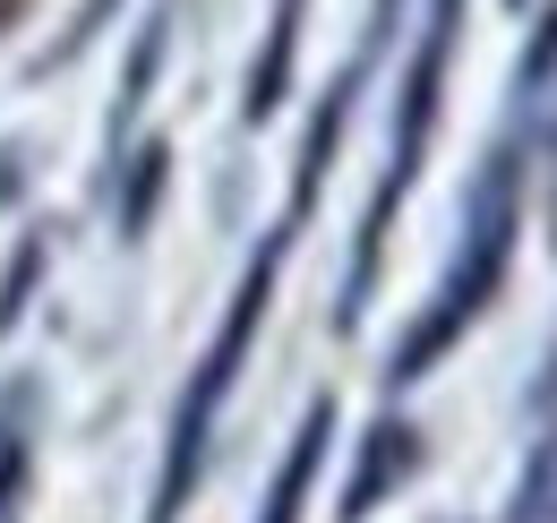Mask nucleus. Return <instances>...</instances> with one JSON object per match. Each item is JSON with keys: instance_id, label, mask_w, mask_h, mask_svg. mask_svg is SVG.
Listing matches in <instances>:
<instances>
[{"instance_id": "obj_4", "label": "nucleus", "mask_w": 557, "mask_h": 523, "mask_svg": "<svg viewBox=\"0 0 557 523\" xmlns=\"http://www.w3.org/2000/svg\"><path fill=\"white\" fill-rule=\"evenodd\" d=\"M326 438H335V403L318 394V403H309V421H300V429H292V447H283L275 481H267V507H258V523H300L309 489H318V472H326Z\"/></svg>"}, {"instance_id": "obj_5", "label": "nucleus", "mask_w": 557, "mask_h": 523, "mask_svg": "<svg viewBox=\"0 0 557 523\" xmlns=\"http://www.w3.org/2000/svg\"><path fill=\"white\" fill-rule=\"evenodd\" d=\"M300 9L309 0H275V26H267V52L249 69V121H267L283 104V86H292V44H300Z\"/></svg>"}, {"instance_id": "obj_3", "label": "nucleus", "mask_w": 557, "mask_h": 523, "mask_svg": "<svg viewBox=\"0 0 557 523\" xmlns=\"http://www.w3.org/2000/svg\"><path fill=\"white\" fill-rule=\"evenodd\" d=\"M420 472V438H412V421H377L369 438H360V463H351V481H344V507H335V523H369L404 481Z\"/></svg>"}, {"instance_id": "obj_6", "label": "nucleus", "mask_w": 557, "mask_h": 523, "mask_svg": "<svg viewBox=\"0 0 557 523\" xmlns=\"http://www.w3.org/2000/svg\"><path fill=\"white\" fill-rule=\"evenodd\" d=\"M506 523H557V438L532 447L523 481H515V515H506Z\"/></svg>"}, {"instance_id": "obj_2", "label": "nucleus", "mask_w": 557, "mask_h": 523, "mask_svg": "<svg viewBox=\"0 0 557 523\" xmlns=\"http://www.w3.org/2000/svg\"><path fill=\"white\" fill-rule=\"evenodd\" d=\"M506 250H515V146H497V155H488L481 190H472V232H463V258H455V275L437 283V309L404 335V352H395V369H386L395 387L429 378V361H437L446 343H463V327L488 309V292L506 283Z\"/></svg>"}, {"instance_id": "obj_7", "label": "nucleus", "mask_w": 557, "mask_h": 523, "mask_svg": "<svg viewBox=\"0 0 557 523\" xmlns=\"http://www.w3.org/2000/svg\"><path fill=\"white\" fill-rule=\"evenodd\" d=\"M17 507H26V447L0 438V523H17Z\"/></svg>"}, {"instance_id": "obj_8", "label": "nucleus", "mask_w": 557, "mask_h": 523, "mask_svg": "<svg viewBox=\"0 0 557 523\" xmlns=\"http://www.w3.org/2000/svg\"><path fill=\"white\" fill-rule=\"evenodd\" d=\"M515 9H523V0H515Z\"/></svg>"}, {"instance_id": "obj_1", "label": "nucleus", "mask_w": 557, "mask_h": 523, "mask_svg": "<svg viewBox=\"0 0 557 523\" xmlns=\"http://www.w3.org/2000/svg\"><path fill=\"white\" fill-rule=\"evenodd\" d=\"M283 250H292V223H275V232L258 241V258H249V275H240V292H232V309H223V327H214L207 361L189 369V387H181V403H172V438H163V472H154L146 523H181L189 515V498H198V481H207V447H214V421H223V394L240 387V361H249V343H258V327H267Z\"/></svg>"}]
</instances>
